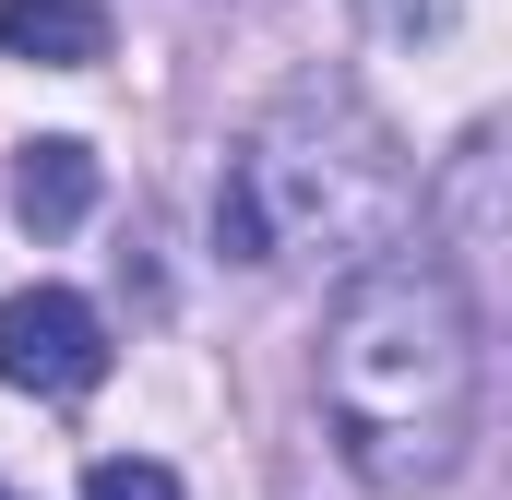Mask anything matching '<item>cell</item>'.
I'll return each mask as SVG.
<instances>
[{
    "instance_id": "cell-1",
    "label": "cell",
    "mask_w": 512,
    "mask_h": 500,
    "mask_svg": "<svg viewBox=\"0 0 512 500\" xmlns=\"http://www.w3.org/2000/svg\"><path fill=\"white\" fill-rule=\"evenodd\" d=\"M322 417L370 489H441L477 441V310L429 250L346 274L322 322Z\"/></svg>"
},
{
    "instance_id": "cell-2",
    "label": "cell",
    "mask_w": 512,
    "mask_h": 500,
    "mask_svg": "<svg viewBox=\"0 0 512 500\" xmlns=\"http://www.w3.org/2000/svg\"><path fill=\"white\" fill-rule=\"evenodd\" d=\"M405 227V167L346 96H286L274 120L227 143L215 179V250L227 262H298V250H382Z\"/></svg>"
},
{
    "instance_id": "cell-3",
    "label": "cell",
    "mask_w": 512,
    "mask_h": 500,
    "mask_svg": "<svg viewBox=\"0 0 512 500\" xmlns=\"http://www.w3.org/2000/svg\"><path fill=\"white\" fill-rule=\"evenodd\" d=\"M0 381H12V393H48V405L96 393V381H108V322H96V298H72V286L0 298Z\"/></svg>"
},
{
    "instance_id": "cell-4",
    "label": "cell",
    "mask_w": 512,
    "mask_h": 500,
    "mask_svg": "<svg viewBox=\"0 0 512 500\" xmlns=\"http://www.w3.org/2000/svg\"><path fill=\"white\" fill-rule=\"evenodd\" d=\"M12 215H24L36 239H72V227L96 215V155H84L72 131L24 143V155H12Z\"/></svg>"
},
{
    "instance_id": "cell-5",
    "label": "cell",
    "mask_w": 512,
    "mask_h": 500,
    "mask_svg": "<svg viewBox=\"0 0 512 500\" xmlns=\"http://www.w3.org/2000/svg\"><path fill=\"white\" fill-rule=\"evenodd\" d=\"M0 60L96 72V60H108V0H0Z\"/></svg>"
},
{
    "instance_id": "cell-6",
    "label": "cell",
    "mask_w": 512,
    "mask_h": 500,
    "mask_svg": "<svg viewBox=\"0 0 512 500\" xmlns=\"http://www.w3.org/2000/svg\"><path fill=\"white\" fill-rule=\"evenodd\" d=\"M84 500H179V477H167L155 453H108V465L84 477Z\"/></svg>"
},
{
    "instance_id": "cell-7",
    "label": "cell",
    "mask_w": 512,
    "mask_h": 500,
    "mask_svg": "<svg viewBox=\"0 0 512 500\" xmlns=\"http://www.w3.org/2000/svg\"><path fill=\"white\" fill-rule=\"evenodd\" d=\"M0 500H12V489H0Z\"/></svg>"
}]
</instances>
